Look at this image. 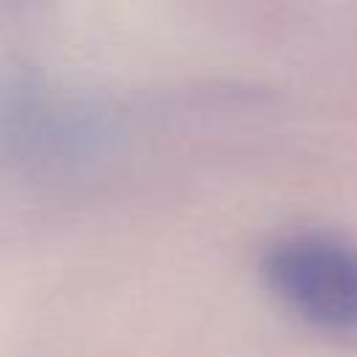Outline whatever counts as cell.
<instances>
[{
  "instance_id": "6da1fadb",
  "label": "cell",
  "mask_w": 357,
  "mask_h": 357,
  "mask_svg": "<svg viewBox=\"0 0 357 357\" xmlns=\"http://www.w3.org/2000/svg\"><path fill=\"white\" fill-rule=\"evenodd\" d=\"M276 298L315 329L357 332V245L321 229L279 234L262 254Z\"/></svg>"
}]
</instances>
